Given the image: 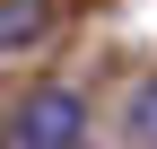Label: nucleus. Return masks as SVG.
<instances>
[{
  "instance_id": "nucleus-4",
  "label": "nucleus",
  "mask_w": 157,
  "mask_h": 149,
  "mask_svg": "<svg viewBox=\"0 0 157 149\" xmlns=\"http://www.w3.org/2000/svg\"><path fill=\"white\" fill-rule=\"evenodd\" d=\"M70 149H78V140H70Z\"/></svg>"
},
{
  "instance_id": "nucleus-1",
  "label": "nucleus",
  "mask_w": 157,
  "mask_h": 149,
  "mask_svg": "<svg viewBox=\"0 0 157 149\" xmlns=\"http://www.w3.org/2000/svg\"><path fill=\"white\" fill-rule=\"evenodd\" d=\"M78 132H87V105H78L70 88H44V97L17 105V123L0 132V149H70Z\"/></svg>"
},
{
  "instance_id": "nucleus-3",
  "label": "nucleus",
  "mask_w": 157,
  "mask_h": 149,
  "mask_svg": "<svg viewBox=\"0 0 157 149\" xmlns=\"http://www.w3.org/2000/svg\"><path fill=\"white\" fill-rule=\"evenodd\" d=\"M131 140H140V149H157V79L131 97Z\"/></svg>"
},
{
  "instance_id": "nucleus-2",
  "label": "nucleus",
  "mask_w": 157,
  "mask_h": 149,
  "mask_svg": "<svg viewBox=\"0 0 157 149\" xmlns=\"http://www.w3.org/2000/svg\"><path fill=\"white\" fill-rule=\"evenodd\" d=\"M44 26H52V9H44V0H0V53H17V44H35Z\"/></svg>"
}]
</instances>
